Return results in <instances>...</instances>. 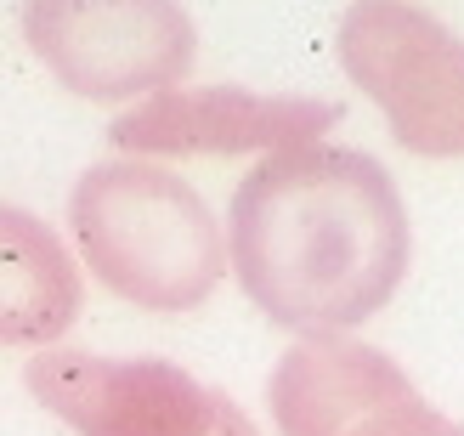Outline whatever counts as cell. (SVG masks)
Instances as JSON below:
<instances>
[{
  "instance_id": "1",
  "label": "cell",
  "mask_w": 464,
  "mask_h": 436,
  "mask_svg": "<svg viewBox=\"0 0 464 436\" xmlns=\"http://www.w3.org/2000/svg\"><path fill=\"white\" fill-rule=\"evenodd\" d=\"M232 272L284 329L340 334L397 295L413 233L391 170L357 148H289L261 159L227 210Z\"/></svg>"
},
{
  "instance_id": "2",
  "label": "cell",
  "mask_w": 464,
  "mask_h": 436,
  "mask_svg": "<svg viewBox=\"0 0 464 436\" xmlns=\"http://www.w3.org/2000/svg\"><path fill=\"white\" fill-rule=\"evenodd\" d=\"M68 227L91 278L148 312L204 306L232 256L210 204L181 176L142 159L91 165L68 193Z\"/></svg>"
},
{
  "instance_id": "3",
  "label": "cell",
  "mask_w": 464,
  "mask_h": 436,
  "mask_svg": "<svg viewBox=\"0 0 464 436\" xmlns=\"http://www.w3.org/2000/svg\"><path fill=\"white\" fill-rule=\"evenodd\" d=\"M334 45L408 153L464 159V34L420 6L357 0L340 12Z\"/></svg>"
},
{
  "instance_id": "4",
  "label": "cell",
  "mask_w": 464,
  "mask_h": 436,
  "mask_svg": "<svg viewBox=\"0 0 464 436\" xmlns=\"http://www.w3.org/2000/svg\"><path fill=\"white\" fill-rule=\"evenodd\" d=\"M23 34L52 74L91 102L165 91L193 68L198 29L170 0H34Z\"/></svg>"
},
{
  "instance_id": "5",
  "label": "cell",
  "mask_w": 464,
  "mask_h": 436,
  "mask_svg": "<svg viewBox=\"0 0 464 436\" xmlns=\"http://www.w3.org/2000/svg\"><path fill=\"white\" fill-rule=\"evenodd\" d=\"M23 385L80 436H210L221 397L165 357L34 352Z\"/></svg>"
},
{
  "instance_id": "6",
  "label": "cell",
  "mask_w": 464,
  "mask_h": 436,
  "mask_svg": "<svg viewBox=\"0 0 464 436\" xmlns=\"http://www.w3.org/2000/svg\"><path fill=\"white\" fill-rule=\"evenodd\" d=\"M329 125H340V102L317 97H272L244 85H193V91H159L108 125V142L125 153H289L312 148Z\"/></svg>"
},
{
  "instance_id": "7",
  "label": "cell",
  "mask_w": 464,
  "mask_h": 436,
  "mask_svg": "<svg viewBox=\"0 0 464 436\" xmlns=\"http://www.w3.org/2000/svg\"><path fill=\"white\" fill-rule=\"evenodd\" d=\"M420 402L413 380L380 346L345 334H306L277 357L266 408L277 436H357L368 420Z\"/></svg>"
},
{
  "instance_id": "8",
  "label": "cell",
  "mask_w": 464,
  "mask_h": 436,
  "mask_svg": "<svg viewBox=\"0 0 464 436\" xmlns=\"http://www.w3.org/2000/svg\"><path fill=\"white\" fill-rule=\"evenodd\" d=\"M80 317V266L63 238L29 210H0V340L40 346Z\"/></svg>"
},
{
  "instance_id": "9",
  "label": "cell",
  "mask_w": 464,
  "mask_h": 436,
  "mask_svg": "<svg viewBox=\"0 0 464 436\" xmlns=\"http://www.w3.org/2000/svg\"><path fill=\"white\" fill-rule=\"evenodd\" d=\"M357 436H464V425H453L448 414H436V408L420 397V402H402V408H391V414L368 420Z\"/></svg>"
},
{
  "instance_id": "10",
  "label": "cell",
  "mask_w": 464,
  "mask_h": 436,
  "mask_svg": "<svg viewBox=\"0 0 464 436\" xmlns=\"http://www.w3.org/2000/svg\"><path fill=\"white\" fill-rule=\"evenodd\" d=\"M216 436H261V431H255V420L244 414L238 402H227V397H221V420H216Z\"/></svg>"
}]
</instances>
